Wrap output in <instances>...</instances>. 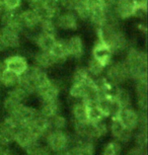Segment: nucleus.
I'll list each match as a JSON object with an SVG mask.
<instances>
[{
    "mask_svg": "<svg viewBox=\"0 0 148 155\" xmlns=\"http://www.w3.org/2000/svg\"><path fill=\"white\" fill-rule=\"evenodd\" d=\"M39 31L44 33L47 35H51V36L57 37L58 28L55 22V19L53 18H44L41 19L40 25H39Z\"/></svg>",
    "mask_w": 148,
    "mask_h": 155,
    "instance_id": "nucleus-35",
    "label": "nucleus"
},
{
    "mask_svg": "<svg viewBox=\"0 0 148 155\" xmlns=\"http://www.w3.org/2000/svg\"><path fill=\"white\" fill-rule=\"evenodd\" d=\"M104 74L107 79L118 86H121V84L130 79L129 70L124 61H116V62L113 61L106 68Z\"/></svg>",
    "mask_w": 148,
    "mask_h": 155,
    "instance_id": "nucleus-6",
    "label": "nucleus"
},
{
    "mask_svg": "<svg viewBox=\"0 0 148 155\" xmlns=\"http://www.w3.org/2000/svg\"><path fill=\"white\" fill-rule=\"evenodd\" d=\"M25 128H28V131L33 134V136L39 141L44 139L47 136V134L52 130L50 119L45 118L44 116L41 115L40 112L39 115L34 119V121Z\"/></svg>",
    "mask_w": 148,
    "mask_h": 155,
    "instance_id": "nucleus-10",
    "label": "nucleus"
},
{
    "mask_svg": "<svg viewBox=\"0 0 148 155\" xmlns=\"http://www.w3.org/2000/svg\"><path fill=\"white\" fill-rule=\"evenodd\" d=\"M113 54L111 48L104 41L97 39L94 47L91 49V58H94L104 67H108L113 62Z\"/></svg>",
    "mask_w": 148,
    "mask_h": 155,
    "instance_id": "nucleus-12",
    "label": "nucleus"
},
{
    "mask_svg": "<svg viewBox=\"0 0 148 155\" xmlns=\"http://www.w3.org/2000/svg\"><path fill=\"white\" fill-rule=\"evenodd\" d=\"M97 107H100L101 114L104 115V118H113L118 115L120 112L121 107L117 104L114 96L109 95H100L97 101Z\"/></svg>",
    "mask_w": 148,
    "mask_h": 155,
    "instance_id": "nucleus-18",
    "label": "nucleus"
},
{
    "mask_svg": "<svg viewBox=\"0 0 148 155\" xmlns=\"http://www.w3.org/2000/svg\"><path fill=\"white\" fill-rule=\"evenodd\" d=\"M116 118L124 125V127H126L128 130L132 131V132H134L136 129L138 128L139 112L132 109L131 107L121 109L120 112L118 113V115L116 116Z\"/></svg>",
    "mask_w": 148,
    "mask_h": 155,
    "instance_id": "nucleus-17",
    "label": "nucleus"
},
{
    "mask_svg": "<svg viewBox=\"0 0 148 155\" xmlns=\"http://www.w3.org/2000/svg\"><path fill=\"white\" fill-rule=\"evenodd\" d=\"M44 139L47 147L54 154L66 151L73 142V138L65 130H51Z\"/></svg>",
    "mask_w": 148,
    "mask_h": 155,
    "instance_id": "nucleus-5",
    "label": "nucleus"
},
{
    "mask_svg": "<svg viewBox=\"0 0 148 155\" xmlns=\"http://www.w3.org/2000/svg\"><path fill=\"white\" fill-rule=\"evenodd\" d=\"M50 123L52 130H65L66 126H67V120L61 114L51 118Z\"/></svg>",
    "mask_w": 148,
    "mask_h": 155,
    "instance_id": "nucleus-40",
    "label": "nucleus"
},
{
    "mask_svg": "<svg viewBox=\"0 0 148 155\" xmlns=\"http://www.w3.org/2000/svg\"><path fill=\"white\" fill-rule=\"evenodd\" d=\"M56 40L57 37L41 33V31L37 33L33 37V42L37 46V48L40 51H45V52H50V50L53 47L54 43L56 42Z\"/></svg>",
    "mask_w": 148,
    "mask_h": 155,
    "instance_id": "nucleus-26",
    "label": "nucleus"
},
{
    "mask_svg": "<svg viewBox=\"0 0 148 155\" xmlns=\"http://www.w3.org/2000/svg\"><path fill=\"white\" fill-rule=\"evenodd\" d=\"M91 76L89 75L87 70L84 66H79L74 70L72 75V82L74 83H86L91 79Z\"/></svg>",
    "mask_w": 148,
    "mask_h": 155,
    "instance_id": "nucleus-36",
    "label": "nucleus"
},
{
    "mask_svg": "<svg viewBox=\"0 0 148 155\" xmlns=\"http://www.w3.org/2000/svg\"><path fill=\"white\" fill-rule=\"evenodd\" d=\"M5 50H6V48H5L3 41H2L1 37H0V53H1V52H3V51H5Z\"/></svg>",
    "mask_w": 148,
    "mask_h": 155,
    "instance_id": "nucleus-47",
    "label": "nucleus"
},
{
    "mask_svg": "<svg viewBox=\"0 0 148 155\" xmlns=\"http://www.w3.org/2000/svg\"><path fill=\"white\" fill-rule=\"evenodd\" d=\"M0 25L1 28H8L21 35L25 31L20 21L19 10L17 11H3L0 14Z\"/></svg>",
    "mask_w": 148,
    "mask_h": 155,
    "instance_id": "nucleus-15",
    "label": "nucleus"
},
{
    "mask_svg": "<svg viewBox=\"0 0 148 155\" xmlns=\"http://www.w3.org/2000/svg\"><path fill=\"white\" fill-rule=\"evenodd\" d=\"M50 54L54 58L56 64L63 63L69 58L67 46H66V41L62 39H57L54 43L53 47L50 50Z\"/></svg>",
    "mask_w": 148,
    "mask_h": 155,
    "instance_id": "nucleus-25",
    "label": "nucleus"
},
{
    "mask_svg": "<svg viewBox=\"0 0 148 155\" xmlns=\"http://www.w3.org/2000/svg\"><path fill=\"white\" fill-rule=\"evenodd\" d=\"M73 11L79 20H88L91 11V6L88 0H77V3Z\"/></svg>",
    "mask_w": 148,
    "mask_h": 155,
    "instance_id": "nucleus-33",
    "label": "nucleus"
},
{
    "mask_svg": "<svg viewBox=\"0 0 148 155\" xmlns=\"http://www.w3.org/2000/svg\"></svg>",
    "mask_w": 148,
    "mask_h": 155,
    "instance_id": "nucleus-51",
    "label": "nucleus"
},
{
    "mask_svg": "<svg viewBox=\"0 0 148 155\" xmlns=\"http://www.w3.org/2000/svg\"><path fill=\"white\" fill-rule=\"evenodd\" d=\"M56 62H55L54 58L52 57L50 52H45V51H38L34 55V65L42 69H49L51 67H53Z\"/></svg>",
    "mask_w": 148,
    "mask_h": 155,
    "instance_id": "nucleus-27",
    "label": "nucleus"
},
{
    "mask_svg": "<svg viewBox=\"0 0 148 155\" xmlns=\"http://www.w3.org/2000/svg\"><path fill=\"white\" fill-rule=\"evenodd\" d=\"M3 64H4V68L16 73L17 75H21L30 67L27 58L22 56V55H18V54L8 56L6 59L3 60Z\"/></svg>",
    "mask_w": 148,
    "mask_h": 155,
    "instance_id": "nucleus-19",
    "label": "nucleus"
},
{
    "mask_svg": "<svg viewBox=\"0 0 148 155\" xmlns=\"http://www.w3.org/2000/svg\"><path fill=\"white\" fill-rule=\"evenodd\" d=\"M55 22L58 30L67 31H76L79 27V18L74 11L69 10H61L55 18Z\"/></svg>",
    "mask_w": 148,
    "mask_h": 155,
    "instance_id": "nucleus-11",
    "label": "nucleus"
},
{
    "mask_svg": "<svg viewBox=\"0 0 148 155\" xmlns=\"http://www.w3.org/2000/svg\"><path fill=\"white\" fill-rule=\"evenodd\" d=\"M22 0H0V7L3 11H17L20 10Z\"/></svg>",
    "mask_w": 148,
    "mask_h": 155,
    "instance_id": "nucleus-39",
    "label": "nucleus"
},
{
    "mask_svg": "<svg viewBox=\"0 0 148 155\" xmlns=\"http://www.w3.org/2000/svg\"><path fill=\"white\" fill-rule=\"evenodd\" d=\"M66 41V46H67L69 58H74V59H80L84 55V43L80 36L73 35L70 38H68Z\"/></svg>",
    "mask_w": 148,
    "mask_h": 155,
    "instance_id": "nucleus-21",
    "label": "nucleus"
},
{
    "mask_svg": "<svg viewBox=\"0 0 148 155\" xmlns=\"http://www.w3.org/2000/svg\"><path fill=\"white\" fill-rule=\"evenodd\" d=\"M12 155H13V154H12Z\"/></svg>",
    "mask_w": 148,
    "mask_h": 155,
    "instance_id": "nucleus-52",
    "label": "nucleus"
},
{
    "mask_svg": "<svg viewBox=\"0 0 148 155\" xmlns=\"http://www.w3.org/2000/svg\"><path fill=\"white\" fill-rule=\"evenodd\" d=\"M4 69V64H3V61H0V75H1V72L3 71ZM0 87H1V84H0Z\"/></svg>",
    "mask_w": 148,
    "mask_h": 155,
    "instance_id": "nucleus-48",
    "label": "nucleus"
},
{
    "mask_svg": "<svg viewBox=\"0 0 148 155\" xmlns=\"http://www.w3.org/2000/svg\"><path fill=\"white\" fill-rule=\"evenodd\" d=\"M97 30V38L104 41L111 48L113 54H120L126 52L129 48V40L126 34L119 28L117 20L110 19L104 27Z\"/></svg>",
    "mask_w": 148,
    "mask_h": 155,
    "instance_id": "nucleus-1",
    "label": "nucleus"
},
{
    "mask_svg": "<svg viewBox=\"0 0 148 155\" xmlns=\"http://www.w3.org/2000/svg\"><path fill=\"white\" fill-rule=\"evenodd\" d=\"M19 75H17L16 73L10 71L6 68L3 69V71L1 72V75H0V84H1V86H4L6 88H11V87L17 85Z\"/></svg>",
    "mask_w": 148,
    "mask_h": 155,
    "instance_id": "nucleus-30",
    "label": "nucleus"
},
{
    "mask_svg": "<svg viewBox=\"0 0 148 155\" xmlns=\"http://www.w3.org/2000/svg\"><path fill=\"white\" fill-rule=\"evenodd\" d=\"M30 95L25 90L22 88L21 86H19L18 84L13 87L9 88V90L6 93L5 97L11 99V101L17 102V104H24L25 99L28 98V96Z\"/></svg>",
    "mask_w": 148,
    "mask_h": 155,
    "instance_id": "nucleus-32",
    "label": "nucleus"
},
{
    "mask_svg": "<svg viewBox=\"0 0 148 155\" xmlns=\"http://www.w3.org/2000/svg\"><path fill=\"white\" fill-rule=\"evenodd\" d=\"M56 1H58V2H59V1H60V0H56Z\"/></svg>",
    "mask_w": 148,
    "mask_h": 155,
    "instance_id": "nucleus-50",
    "label": "nucleus"
},
{
    "mask_svg": "<svg viewBox=\"0 0 148 155\" xmlns=\"http://www.w3.org/2000/svg\"><path fill=\"white\" fill-rule=\"evenodd\" d=\"M114 98L116 99L117 104L120 106L121 109L124 107H129L131 106V93L129 92L128 89H126L123 86H118L115 90Z\"/></svg>",
    "mask_w": 148,
    "mask_h": 155,
    "instance_id": "nucleus-28",
    "label": "nucleus"
},
{
    "mask_svg": "<svg viewBox=\"0 0 148 155\" xmlns=\"http://www.w3.org/2000/svg\"><path fill=\"white\" fill-rule=\"evenodd\" d=\"M19 16L25 31H35L36 28H39L41 17L36 10L31 9V8L19 10Z\"/></svg>",
    "mask_w": 148,
    "mask_h": 155,
    "instance_id": "nucleus-20",
    "label": "nucleus"
},
{
    "mask_svg": "<svg viewBox=\"0 0 148 155\" xmlns=\"http://www.w3.org/2000/svg\"><path fill=\"white\" fill-rule=\"evenodd\" d=\"M28 155H54V153L47 147V146L40 145L39 147L36 148L33 152H31V153Z\"/></svg>",
    "mask_w": 148,
    "mask_h": 155,
    "instance_id": "nucleus-43",
    "label": "nucleus"
},
{
    "mask_svg": "<svg viewBox=\"0 0 148 155\" xmlns=\"http://www.w3.org/2000/svg\"><path fill=\"white\" fill-rule=\"evenodd\" d=\"M14 142L20 148L24 149L27 152V154H30L31 152H33L35 149L38 148L41 145L39 140L35 138L33 134L25 127H20L17 129L15 137H14Z\"/></svg>",
    "mask_w": 148,
    "mask_h": 155,
    "instance_id": "nucleus-8",
    "label": "nucleus"
},
{
    "mask_svg": "<svg viewBox=\"0 0 148 155\" xmlns=\"http://www.w3.org/2000/svg\"><path fill=\"white\" fill-rule=\"evenodd\" d=\"M76 3H77V0H60L59 1L61 9L69 10V11L74 10Z\"/></svg>",
    "mask_w": 148,
    "mask_h": 155,
    "instance_id": "nucleus-42",
    "label": "nucleus"
},
{
    "mask_svg": "<svg viewBox=\"0 0 148 155\" xmlns=\"http://www.w3.org/2000/svg\"><path fill=\"white\" fill-rule=\"evenodd\" d=\"M135 91L138 97H147V78L135 81Z\"/></svg>",
    "mask_w": 148,
    "mask_h": 155,
    "instance_id": "nucleus-41",
    "label": "nucleus"
},
{
    "mask_svg": "<svg viewBox=\"0 0 148 155\" xmlns=\"http://www.w3.org/2000/svg\"><path fill=\"white\" fill-rule=\"evenodd\" d=\"M124 62L129 70L130 79L136 81L147 78V54L145 51L136 47H129L126 50Z\"/></svg>",
    "mask_w": 148,
    "mask_h": 155,
    "instance_id": "nucleus-2",
    "label": "nucleus"
},
{
    "mask_svg": "<svg viewBox=\"0 0 148 155\" xmlns=\"http://www.w3.org/2000/svg\"><path fill=\"white\" fill-rule=\"evenodd\" d=\"M109 132V125L106 120L91 123V122H74L75 139L92 141L106 136Z\"/></svg>",
    "mask_w": 148,
    "mask_h": 155,
    "instance_id": "nucleus-3",
    "label": "nucleus"
},
{
    "mask_svg": "<svg viewBox=\"0 0 148 155\" xmlns=\"http://www.w3.org/2000/svg\"><path fill=\"white\" fill-rule=\"evenodd\" d=\"M70 155H94L95 148L92 141L79 140L73 138L71 147L69 148Z\"/></svg>",
    "mask_w": 148,
    "mask_h": 155,
    "instance_id": "nucleus-22",
    "label": "nucleus"
},
{
    "mask_svg": "<svg viewBox=\"0 0 148 155\" xmlns=\"http://www.w3.org/2000/svg\"><path fill=\"white\" fill-rule=\"evenodd\" d=\"M35 93L41 98V101L58 99L60 95V86L56 81L49 78L46 82L38 87Z\"/></svg>",
    "mask_w": 148,
    "mask_h": 155,
    "instance_id": "nucleus-16",
    "label": "nucleus"
},
{
    "mask_svg": "<svg viewBox=\"0 0 148 155\" xmlns=\"http://www.w3.org/2000/svg\"><path fill=\"white\" fill-rule=\"evenodd\" d=\"M0 37L6 49H16L21 45V36L14 31L0 28Z\"/></svg>",
    "mask_w": 148,
    "mask_h": 155,
    "instance_id": "nucleus-23",
    "label": "nucleus"
},
{
    "mask_svg": "<svg viewBox=\"0 0 148 155\" xmlns=\"http://www.w3.org/2000/svg\"><path fill=\"white\" fill-rule=\"evenodd\" d=\"M2 13V10H1V7H0V14Z\"/></svg>",
    "mask_w": 148,
    "mask_h": 155,
    "instance_id": "nucleus-49",
    "label": "nucleus"
},
{
    "mask_svg": "<svg viewBox=\"0 0 148 155\" xmlns=\"http://www.w3.org/2000/svg\"><path fill=\"white\" fill-rule=\"evenodd\" d=\"M126 155H146V150H144V149H141L139 147H135L131 149L128 153Z\"/></svg>",
    "mask_w": 148,
    "mask_h": 155,
    "instance_id": "nucleus-45",
    "label": "nucleus"
},
{
    "mask_svg": "<svg viewBox=\"0 0 148 155\" xmlns=\"http://www.w3.org/2000/svg\"><path fill=\"white\" fill-rule=\"evenodd\" d=\"M28 8H31L34 10H39L43 5L44 0H25Z\"/></svg>",
    "mask_w": 148,
    "mask_h": 155,
    "instance_id": "nucleus-44",
    "label": "nucleus"
},
{
    "mask_svg": "<svg viewBox=\"0 0 148 155\" xmlns=\"http://www.w3.org/2000/svg\"><path fill=\"white\" fill-rule=\"evenodd\" d=\"M39 115V110H36L33 107L25 106L21 104L17 107L16 110L13 114H11L8 117L15 123L18 128L27 127L34 121V119Z\"/></svg>",
    "mask_w": 148,
    "mask_h": 155,
    "instance_id": "nucleus-7",
    "label": "nucleus"
},
{
    "mask_svg": "<svg viewBox=\"0 0 148 155\" xmlns=\"http://www.w3.org/2000/svg\"><path fill=\"white\" fill-rule=\"evenodd\" d=\"M134 140L136 147L146 150L147 147V128H137V133L135 134Z\"/></svg>",
    "mask_w": 148,
    "mask_h": 155,
    "instance_id": "nucleus-37",
    "label": "nucleus"
},
{
    "mask_svg": "<svg viewBox=\"0 0 148 155\" xmlns=\"http://www.w3.org/2000/svg\"><path fill=\"white\" fill-rule=\"evenodd\" d=\"M85 68L92 78H98V77H100V76H103L104 71H106L107 67H104L103 64L100 63L95 59H94V58H90V59L87 61V64H86Z\"/></svg>",
    "mask_w": 148,
    "mask_h": 155,
    "instance_id": "nucleus-34",
    "label": "nucleus"
},
{
    "mask_svg": "<svg viewBox=\"0 0 148 155\" xmlns=\"http://www.w3.org/2000/svg\"><path fill=\"white\" fill-rule=\"evenodd\" d=\"M71 113L74 122H88L86 104L83 101H76V102H74L71 109Z\"/></svg>",
    "mask_w": 148,
    "mask_h": 155,
    "instance_id": "nucleus-29",
    "label": "nucleus"
},
{
    "mask_svg": "<svg viewBox=\"0 0 148 155\" xmlns=\"http://www.w3.org/2000/svg\"><path fill=\"white\" fill-rule=\"evenodd\" d=\"M86 104V113H87L88 122L97 123L103 120H106L104 115L101 114L100 107H97V101H84Z\"/></svg>",
    "mask_w": 148,
    "mask_h": 155,
    "instance_id": "nucleus-31",
    "label": "nucleus"
},
{
    "mask_svg": "<svg viewBox=\"0 0 148 155\" xmlns=\"http://www.w3.org/2000/svg\"><path fill=\"white\" fill-rule=\"evenodd\" d=\"M109 131L111 132L112 136L114 137L116 141L123 144V143H128L133 138V132L128 130L124 125L116 118H111V122L109 124Z\"/></svg>",
    "mask_w": 148,
    "mask_h": 155,
    "instance_id": "nucleus-13",
    "label": "nucleus"
},
{
    "mask_svg": "<svg viewBox=\"0 0 148 155\" xmlns=\"http://www.w3.org/2000/svg\"><path fill=\"white\" fill-rule=\"evenodd\" d=\"M101 155H122V144L118 141H111L103 149Z\"/></svg>",
    "mask_w": 148,
    "mask_h": 155,
    "instance_id": "nucleus-38",
    "label": "nucleus"
},
{
    "mask_svg": "<svg viewBox=\"0 0 148 155\" xmlns=\"http://www.w3.org/2000/svg\"><path fill=\"white\" fill-rule=\"evenodd\" d=\"M61 110H62V106H61V101L58 98L53 99V101H43L39 112L45 118L51 119L55 116L60 115Z\"/></svg>",
    "mask_w": 148,
    "mask_h": 155,
    "instance_id": "nucleus-24",
    "label": "nucleus"
},
{
    "mask_svg": "<svg viewBox=\"0 0 148 155\" xmlns=\"http://www.w3.org/2000/svg\"><path fill=\"white\" fill-rule=\"evenodd\" d=\"M134 0H116L111 13L116 20H126L134 17Z\"/></svg>",
    "mask_w": 148,
    "mask_h": 155,
    "instance_id": "nucleus-9",
    "label": "nucleus"
},
{
    "mask_svg": "<svg viewBox=\"0 0 148 155\" xmlns=\"http://www.w3.org/2000/svg\"><path fill=\"white\" fill-rule=\"evenodd\" d=\"M49 79L46 70L40 68L36 65L30 66L28 70L19 75L18 85L21 86L28 94L35 93L38 87L42 85Z\"/></svg>",
    "mask_w": 148,
    "mask_h": 155,
    "instance_id": "nucleus-4",
    "label": "nucleus"
},
{
    "mask_svg": "<svg viewBox=\"0 0 148 155\" xmlns=\"http://www.w3.org/2000/svg\"><path fill=\"white\" fill-rule=\"evenodd\" d=\"M17 129L18 127L8 116L0 122V145L8 147V145L14 142Z\"/></svg>",
    "mask_w": 148,
    "mask_h": 155,
    "instance_id": "nucleus-14",
    "label": "nucleus"
},
{
    "mask_svg": "<svg viewBox=\"0 0 148 155\" xmlns=\"http://www.w3.org/2000/svg\"><path fill=\"white\" fill-rule=\"evenodd\" d=\"M0 155H12V153L6 146L0 145Z\"/></svg>",
    "mask_w": 148,
    "mask_h": 155,
    "instance_id": "nucleus-46",
    "label": "nucleus"
}]
</instances>
